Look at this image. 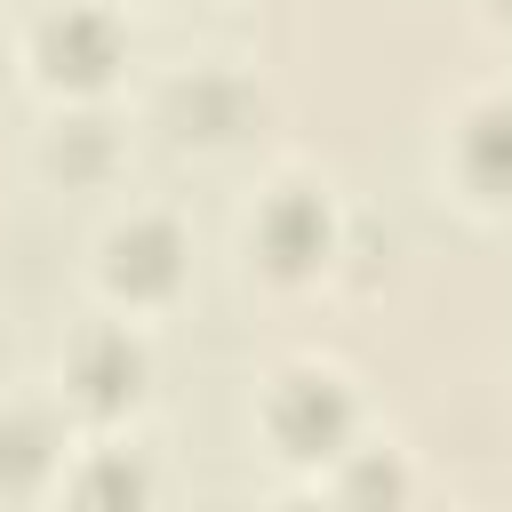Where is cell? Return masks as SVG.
<instances>
[{"instance_id":"1","label":"cell","mask_w":512,"mask_h":512,"mask_svg":"<svg viewBox=\"0 0 512 512\" xmlns=\"http://www.w3.org/2000/svg\"><path fill=\"white\" fill-rule=\"evenodd\" d=\"M264 424H272L280 456L312 464V456H336V448H344V432H352V400H344V384H336V376L296 368V376H280V392H272Z\"/></svg>"},{"instance_id":"2","label":"cell","mask_w":512,"mask_h":512,"mask_svg":"<svg viewBox=\"0 0 512 512\" xmlns=\"http://www.w3.org/2000/svg\"><path fill=\"white\" fill-rule=\"evenodd\" d=\"M40 64L56 88H104L120 64V24L104 8H64L40 24Z\"/></svg>"},{"instance_id":"3","label":"cell","mask_w":512,"mask_h":512,"mask_svg":"<svg viewBox=\"0 0 512 512\" xmlns=\"http://www.w3.org/2000/svg\"><path fill=\"white\" fill-rule=\"evenodd\" d=\"M104 280H112L128 304L168 296V288L184 280V240H176V224H160V216L120 224V232H112V256H104Z\"/></svg>"},{"instance_id":"4","label":"cell","mask_w":512,"mask_h":512,"mask_svg":"<svg viewBox=\"0 0 512 512\" xmlns=\"http://www.w3.org/2000/svg\"><path fill=\"white\" fill-rule=\"evenodd\" d=\"M456 168H464L472 192L512 200V96H488V104L464 112V128H456Z\"/></svg>"},{"instance_id":"5","label":"cell","mask_w":512,"mask_h":512,"mask_svg":"<svg viewBox=\"0 0 512 512\" xmlns=\"http://www.w3.org/2000/svg\"><path fill=\"white\" fill-rule=\"evenodd\" d=\"M256 248L272 272H312L328 256V208L312 192H280L264 216H256Z\"/></svg>"},{"instance_id":"6","label":"cell","mask_w":512,"mask_h":512,"mask_svg":"<svg viewBox=\"0 0 512 512\" xmlns=\"http://www.w3.org/2000/svg\"><path fill=\"white\" fill-rule=\"evenodd\" d=\"M136 392H144V352H136L128 336H88V344L72 352V400H80V408L112 416V408H128Z\"/></svg>"},{"instance_id":"7","label":"cell","mask_w":512,"mask_h":512,"mask_svg":"<svg viewBox=\"0 0 512 512\" xmlns=\"http://www.w3.org/2000/svg\"><path fill=\"white\" fill-rule=\"evenodd\" d=\"M0 448H16V472H8V480H32V472L48 464V448H40V424H8V432H0Z\"/></svg>"},{"instance_id":"8","label":"cell","mask_w":512,"mask_h":512,"mask_svg":"<svg viewBox=\"0 0 512 512\" xmlns=\"http://www.w3.org/2000/svg\"><path fill=\"white\" fill-rule=\"evenodd\" d=\"M496 8H504V16H512V0H496Z\"/></svg>"},{"instance_id":"9","label":"cell","mask_w":512,"mask_h":512,"mask_svg":"<svg viewBox=\"0 0 512 512\" xmlns=\"http://www.w3.org/2000/svg\"><path fill=\"white\" fill-rule=\"evenodd\" d=\"M0 56H8V48H0Z\"/></svg>"}]
</instances>
